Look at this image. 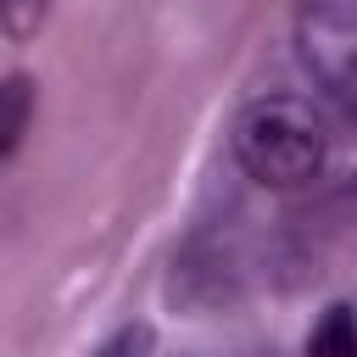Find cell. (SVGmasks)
Returning a JSON list of instances; mask_svg holds the SVG:
<instances>
[{
  "mask_svg": "<svg viewBox=\"0 0 357 357\" xmlns=\"http://www.w3.org/2000/svg\"><path fill=\"white\" fill-rule=\"evenodd\" d=\"M234 156L240 167L268 190H301L324 173L329 134L318 112L296 95H262L234 123Z\"/></svg>",
  "mask_w": 357,
  "mask_h": 357,
  "instance_id": "cell-1",
  "label": "cell"
},
{
  "mask_svg": "<svg viewBox=\"0 0 357 357\" xmlns=\"http://www.w3.org/2000/svg\"><path fill=\"white\" fill-rule=\"evenodd\" d=\"M28 123H33V78L11 73V78H0V162L22 145Z\"/></svg>",
  "mask_w": 357,
  "mask_h": 357,
  "instance_id": "cell-2",
  "label": "cell"
},
{
  "mask_svg": "<svg viewBox=\"0 0 357 357\" xmlns=\"http://www.w3.org/2000/svg\"><path fill=\"white\" fill-rule=\"evenodd\" d=\"M307 357H357V318H351V307H329L312 324Z\"/></svg>",
  "mask_w": 357,
  "mask_h": 357,
  "instance_id": "cell-3",
  "label": "cell"
},
{
  "mask_svg": "<svg viewBox=\"0 0 357 357\" xmlns=\"http://www.w3.org/2000/svg\"><path fill=\"white\" fill-rule=\"evenodd\" d=\"M45 22H50V0H0V33H6L11 45L39 39Z\"/></svg>",
  "mask_w": 357,
  "mask_h": 357,
  "instance_id": "cell-4",
  "label": "cell"
},
{
  "mask_svg": "<svg viewBox=\"0 0 357 357\" xmlns=\"http://www.w3.org/2000/svg\"><path fill=\"white\" fill-rule=\"evenodd\" d=\"M156 351V335H151V324H123L95 357H151Z\"/></svg>",
  "mask_w": 357,
  "mask_h": 357,
  "instance_id": "cell-5",
  "label": "cell"
},
{
  "mask_svg": "<svg viewBox=\"0 0 357 357\" xmlns=\"http://www.w3.org/2000/svg\"><path fill=\"white\" fill-rule=\"evenodd\" d=\"M335 84H340V100H346V112L357 117V50L346 56V67L335 73Z\"/></svg>",
  "mask_w": 357,
  "mask_h": 357,
  "instance_id": "cell-6",
  "label": "cell"
}]
</instances>
